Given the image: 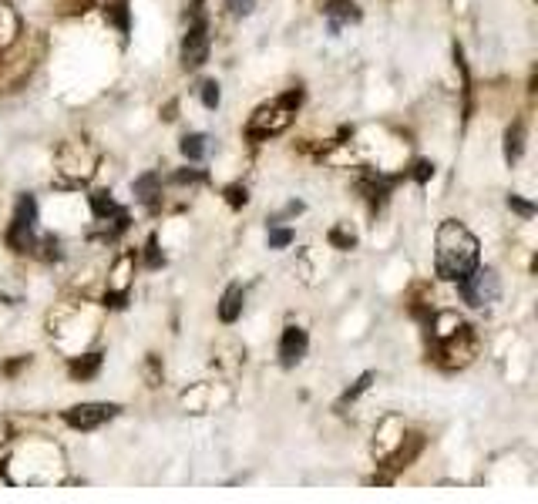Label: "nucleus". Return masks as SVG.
Here are the masks:
<instances>
[{
  "instance_id": "nucleus-1",
  "label": "nucleus",
  "mask_w": 538,
  "mask_h": 504,
  "mask_svg": "<svg viewBox=\"0 0 538 504\" xmlns=\"http://www.w3.org/2000/svg\"><path fill=\"white\" fill-rule=\"evenodd\" d=\"M478 266V239L458 222H444L437 229V276L458 283Z\"/></svg>"
},
{
  "instance_id": "nucleus-2",
  "label": "nucleus",
  "mask_w": 538,
  "mask_h": 504,
  "mask_svg": "<svg viewBox=\"0 0 538 504\" xmlns=\"http://www.w3.org/2000/svg\"><path fill=\"white\" fill-rule=\"evenodd\" d=\"M458 292L464 296V303L475 306V309H485V306H492L498 296H501V279L494 269H481L475 266L471 273L458 279Z\"/></svg>"
},
{
  "instance_id": "nucleus-3",
  "label": "nucleus",
  "mask_w": 538,
  "mask_h": 504,
  "mask_svg": "<svg viewBox=\"0 0 538 504\" xmlns=\"http://www.w3.org/2000/svg\"><path fill=\"white\" fill-rule=\"evenodd\" d=\"M34 229H37V202H34V195H20L7 243L14 245L17 252H27V249H34Z\"/></svg>"
},
{
  "instance_id": "nucleus-4",
  "label": "nucleus",
  "mask_w": 538,
  "mask_h": 504,
  "mask_svg": "<svg viewBox=\"0 0 538 504\" xmlns=\"http://www.w3.org/2000/svg\"><path fill=\"white\" fill-rule=\"evenodd\" d=\"M205 58H209V20L199 14L182 41V64L185 67H202Z\"/></svg>"
},
{
  "instance_id": "nucleus-5",
  "label": "nucleus",
  "mask_w": 538,
  "mask_h": 504,
  "mask_svg": "<svg viewBox=\"0 0 538 504\" xmlns=\"http://www.w3.org/2000/svg\"><path fill=\"white\" fill-rule=\"evenodd\" d=\"M118 413V403H77L71 411H64V420L75 430H94L105 420H111Z\"/></svg>"
},
{
  "instance_id": "nucleus-6",
  "label": "nucleus",
  "mask_w": 538,
  "mask_h": 504,
  "mask_svg": "<svg viewBox=\"0 0 538 504\" xmlns=\"http://www.w3.org/2000/svg\"><path fill=\"white\" fill-rule=\"evenodd\" d=\"M307 330H300V326H286L283 330V340H279V363L283 367H296L303 356H307Z\"/></svg>"
},
{
  "instance_id": "nucleus-7",
  "label": "nucleus",
  "mask_w": 538,
  "mask_h": 504,
  "mask_svg": "<svg viewBox=\"0 0 538 504\" xmlns=\"http://www.w3.org/2000/svg\"><path fill=\"white\" fill-rule=\"evenodd\" d=\"M243 313V286H229L222 292V303H219V320L222 323H236Z\"/></svg>"
},
{
  "instance_id": "nucleus-8",
  "label": "nucleus",
  "mask_w": 538,
  "mask_h": 504,
  "mask_svg": "<svg viewBox=\"0 0 538 504\" xmlns=\"http://www.w3.org/2000/svg\"><path fill=\"white\" fill-rule=\"evenodd\" d=\"M326 17H330V24L343 27L347 20H360V11L354 0H326Z\"/></svg>"
},
{
  "instance_id": "nucleus-9",
  "label": "nucleus",
  "mask_w": 538,
  "mask_h": 504,
  "mask_svg": "<svg viewBox=\"0 0 538 504\" xmlns=\"http://www.w3.org/2000/svg\"><path fill=\"white\" fill-rule=\"evenodd\" d=\"M522 152H525V128H522V122H515L505 131V158L508 162H518Z\"/></svg>"
},
{
  "instance_id": "nucleus-10",
  "label": "nucleus",
  "mask_w": 538,
  "mask_h": 504,
  "mask_svg": "<svg viewBox=\"0 0 538 504\" xmlns=\"http://www.w3.org/2000/svg\"><path fill=\"white\" fill-rule=\"evenodd\" d=\"M98 370H101V353H88V356H81V360L71 363V377L75 380H91Z\"/></svg>"
},
{
  "instance_id": "nucleus-11",
  "label": "nucleus",
  "mask_w": 538,
  "mask_h": 504,
  "mask_svg": "<svg viewBox=\"0 0 538 504\" xmlns=\"http://www.w3.org/2000/svg\"><path fill=\"white\" fill-rule=\"evenodd\" d=\"M209 152V135H185L182 138V155L188 162H199Z\"/></svg>"
},
{
  "instance_id": "nucleus-12",
  "label": "nucleus",
  "mask_w": 538,
  "mask_h": 504,
  "mask_svg": "<svg viewBox=\"0 0 538 504\" xmlns=\"http://www.w3.org/2000/svg\"><path fill=\"white\" fill-rule=\"evenodd\" d=\"M158 188H162V179H158L155 172H148V175H141V179H135V195H139L141 202H155V195H158Z\"/></svg>"
},
{
  "instance_id": "nucleus-13",
  "label": "nucleus",
  "mask_w": 538,
  "mask_h": 504,
  "mask_svg": "<svg viewBox=\"0 0 538 504\" xmlns=\"http://www.w3.org/2000/svg\"><path fill=\"white\" fill-rule=\"evenodd\" d=\"M91 209H94V215H98V219H108V215L122 212V209H118V202L111 199L108 192H94V195H91Z\"/></svg>"
},
{
  "instance_id": "nucleus-14",
  "label": "nucleus",
  "mask_w": 538,
  "mask_h": 504,
  "mask_svg": "<svg viewBox=\"0 0 538 504\" xmlns=\"http://www.w3.org/2000/svg\"><path fill=\"white\" fill-rule=\"evenodd\" d=\"M202 105L205 108H219V98H222V91H219V84L215 81H202Z\"/></svg>"
},
{
  "instance_id": "nucleus-15",
  "label": "nucleus",
  "mask_w": 538,
  "mask_h": 504,
  "mask_svg": "<svg viewBox=\"0 0 538 504\" xmlns=\"http://www.w3.org/2000/svg\"><path fill=\"white\" fill-rule=\"evenodd\" d=\"M370 383H373V373H364V377H360V380L354 383V387H350V390H347V394H343V400H340V407H343V403H350V400H357L360 397V394H364V390H367Z\"/></svg>"
},
{
  "instance_id": "nucleus-16",
  "label": "nucleus",
  "mask_w": 538,
  "mask_h": 504,
  "mask_svg": "<svg viewBox=\"0 0 538 504\" xmlns=\"http://www.w3.org/2000/svg\"><path fill=\"white\" fill-rule=\"evenodd\" d=\"M330 243L337 245V249H354V245H357V235H354V232H347V229H340V226H337V229L330 232Z\"/></svg>"
},
{
  "instance_id": "nucleus-17",
  "label": "nucleus",
  "mask_w": 538,
  "mask_h": 504,
  "mask_svg": "<svg viewBox=\"0 0 538 504\" xmlns=\"http://www.w3.org/2000/svg\"><path fill=\"white\" fill-rule=\"evenodd\" d=\"M293 243V229H269V249H286Z\"/></svg>"
},
{
  "instance_id": "nucleus-18",
  "label": "nucleus",
  "mask_w": 538,
  "mask_h": 504,
  "mask_svg": "<svg viewBox=\"0 0 538 504\" xmlns=\"http://www.w3.org/2000/svg\"><path fill=\"white\" fill-rule=\"evenodd\" d=\"M108 14H111V20H115L122 31H128V11H124L122 0H118V4H111V7H108Z\"/></svg>"
},
{
  "instance_id": "nucleus-19",
  "label": "nucleus",
  "mask_w": 538,
  "mask_h": 504,
  "mask_svg": "<svg viewBox=\"0 0 538 504\" xmlns=\"http://www.w3.org/2000/svg\"><path fill=\"white\" fill-rule=\"evenodd\" d=\"M226 199H229L232 209H239V205H246V202H249V195H246V188H239V185H229V188H226Z\"/></svg>"
},
{
  "instance_id": "nucleus-20",
  "label": "nucleus",
  "mask_w": 538,
  "mask_h": 504,
  "mask_svg": "<svg viewBox=\"0 0 538 504\" xmlns=\"http://www.w3.org/2000/svg\"><path fill=\"white\" fill-rule=\"evenodd\" d=\"M508 205H511L518 215H525V219H532V215H535V205H532V202H525V199H518V195H508Z\"/></svg>"
},
{
  "instance_id": "nucleus-21",
  "label": "nucleus",
  "mask_w": 538,
  "mask_h": 504,
  "mask_svg": "<svg viewBox=\"0 0 538 504\" xmlns=\"http://www.w3.org/2000/svg\"><path fill=\"white\" fill-rule=\"evenodd\" d=\"M226 7H229V14L246 17L249 11H252V0H226Z\"/></svg>"
},
{
  "instance_id": "nucleus-22",
  "label": "nucleus",
  "mask_w": 538,
  "mask_h": 504,
  "mask_svg": "<svg viewBox=\"0 0 538 504\" xmlns=\"http://www.w3.org/2000/svg\"><path fill=\"white\" fill-rule=\"evenodd\" d=\"M430 175H434V165H430V162H417V165H414V179H417V182H428Z\"/></svg>"
},
{
  "instance_id": "nucleus-23",
  "label": "nucleus",
  "mask_w": 538,
  "mask_h": 504,
  "mask_svg": "<svg viewBox=\"0 0 538 504\" xmlns=\"http://www.w3.org/2000/svg\"><path fill=\"white\" fill-rule=\"evenodd\" d=\"M145 259H148V266H152V269H158V266H162V256H158V245H155V239H148V252H145Z\"/></svg>"
},
{
  "instance_id": "nucleus-24",
  "label": "nucleus",
  "mask_w": 538,
  "mask_h": 504,
  "mask_svg": "<svg viewBox=\"0 0 538 504\" xmlns=\"http://www.w3.org/2000/svg\"><path fill=\"white\" fill-rule=\"evenodd\" d=\"M202 179H205L202 172H179L175 175V182H202Z\"/></svg>"
}]
</instances>
